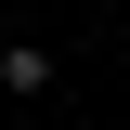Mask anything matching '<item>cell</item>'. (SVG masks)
Instances as JSON below:
<instances>
[{
    "instance_id": "cell-1",
    "label": "cell",
    "mask_w": 130,
    "mask_h": 130,
    "mask_svg": "<svg viewBox=\"0 0 130 130\" xmlns=\"http://www.w3.org/2000/svg\"><path fill=\"white\" fill-rule=\"evenodd\" d=\"M0 91H13V104H39V91H52V52H26V39H0Z\"/></svg>"
}]
</instances>
